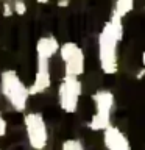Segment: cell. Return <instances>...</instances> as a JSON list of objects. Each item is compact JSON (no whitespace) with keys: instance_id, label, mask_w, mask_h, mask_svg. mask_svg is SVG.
Masks as SVG:
<instances>
[{"instance_id":"cell-1","label":"cell","mask_w":145,"mask_h":150,"mask_svg":"<svg viewBox=\"0 0 145 150\" xmlns=\"http://www.w3.org/2000/svg\"><path fill=\"white\" fill-rule=\"evenodd\" d=\"M123 39V19L111 13L109 19L98 33V63L103 74L115 75L119 70V44Z\"/></svg>"},{"instance_id":"cell-20","label":"cell","mask_w":145,"mask_h":150,"mask_svg":"<svg viewBox=\"0 0 145 150\" xmlns=\"http://www.w3.org/2000/svg\"><path fill=\"white\" fill-rule=\"evenodd\" d=\"M0 150H2V149H0Z\"/></svg>"},{"instance_id":"cell-11","label":"cell","mask_w":145,"mask_h":150,"mask_svg":"<svg viewBox=\"0 0 145 150\" xmlns=\"http://www.w3.org/2000/svg\"><path fill=\"white\" fill-rule=\"evenodd\" d=\"M61 150H86L83 141L78 138H69L61 142Z\"/></svg>"},{"instance_id":"cell-14","label":"cell","mask_w":145,"mask_h":150,"mask_svg":"<svg viewBox=\"0 0 145 150\" xmlns=\"http://www.w3.org/2000/svg\"><path fill=\"white\" fill-rule=\"evenodd\" d=\"M6 133H8V122L2 116V112H0V138L6 136Z\"/></svg>"},{"instance_id":"cell-3","label":"cell","mask_w":145,"mask_h":150,"mask_svg":"<svg viewBox=\"0 0 145 150\" xmlns=\"http://www.w3.org/2000/svg\"><path fill=\"white\" fill-rule=\"evenodd\" d=\"M94 114L87 122V128L92 131H103L111 125V116L115 105V97L109 89H98L92 94Z\"/></svg>"},{"instance_id":"cell-6","label":"cell","mask_w":145,"mask_h":150,"mask_svg":"<svg viewBox=\"0 0 145 150\" xmlns=\"http://www.w3.org/2000/svg\"><path fill=\"white\" fill-rule=\"evenodd\" d=\"M58 55L64 64V75L69 77H81L86 70V55L77 42L67 41L59 45Z\"/></svg>"},{"instance_id":"cell-8","label":"cell","mask_w":145,"mask_h":150,"mask_svg":"<svg viewBox=\"0 0 145 150\" xmlns=\"http://www.w3.org/2000/svg\"><path fill=\"white\" fill-rule=\"evenodd\" d=\"M103 144L106 150H131L128 136L112 124L103 130Z\"/></svg>"},{"instance_id":"cell-13","label":"cell","mask_w":145,"mask_h":150,"mask_svg":"<svg viewBox=\"0 0 145 150\" xmlns=\"http://www.w3.org/2000/svg\"><path fill=\"white\" fill-rule=\"evenodd\" d=\"M2 16L3 17H11L14 16V9H13V3L6 0V2H2Z\"/></svg>"},{"instance_id":"cell-9","label":"cell","mask_w":145,"mask_h":150,"mask_svg":"<svg viewBox=\"0 0 145 150\" xmlns=\"http://www.w3.org/2000/svg\"><path fill=\"white\" fill-rule=\"evenodd\" d=\"M59 41L55 36H42L36 41V58L51 59L55 55H58L59 50Z\"/></svg>"},{"instance_id":"cell-15","label":"cell","mask_w":145,"mask_h":150,"mask_svg":"<svg viewBox=\"0 0 145 150\" xmlns=\"http://www.w3.org/2000/svg\"><path fill=\"white\" fill-rule=\"evenodd\" d=\"M56 5H58L59 8H67L70 5V0H56Z\"/></svg>"},{"instance_id":"cell-4","label":"cell","mask_w":145,"mask_h":150,"mask_svg":"<svg viewBox=\"0 0 145 150\" xmlns=\"http://www.w3.org/2000/svg\"><path fill=\"white\" fill-rule=\"evenodd\" d=\"M23 128L28 145L33 150H45L50 141V130L45 117L37 111H25Z\"/></svg>"},{"instance_id":"cell-5","label":"cell","mask_w":145,"mask_h":150,"mask_svg":"<svg viewBox=\"0 0 145 150\" xmlns=\"http://www.w3.org/2000/svg\"><path fill=\"white\" fill-rule=\"evenodd\" d=\"M83 94V83L78 77L64 75L58 84V105L65 114H75L80 106V98Z\"/></svg>"},{"instance_id":"cell-2","label":"cell","mask_w":145,"mask_h":150,"mask_svg":"<svg viewBox=\"0 0 145 150\" xmlns=\"http://www.w3.org/2000/svg\"><path fill=\"white\" fill-rule=\"evenodd\" d=\"M0 94L16 112H25L30 100L28 86L14 69H6L0 74Z\"/></svg>"},{"instance_id":"cell-18","label":"cell","mask_w":145,"mask_h":150,"mask_svg":"<svg viewBox=\"0 0 145 150\" xmlns=\"http://www.w3.org/2000/svg\"><path fill=\"white\" fill-rule=\"evenodd\" d=\"M142 67H145V50L142 52Z\"/></svg>"},{"instance_id":"cell-17","label":"cell","mask_w":145,"mask_h":150,"mask_svg":"<svg viewBox=\"0 0 145 150\" xmlns=\"http://www.w3.org/2000/svg\"><path fill=\"white\" fill-rule=\"evenodd\" d=\"M50 0H36V3H39V5H47Z\"/></svg>"},{"instance_id":"cell-7","label":"cell","mask_w":145,"mask_h":150,"mask_svg":"<svg viewBox=\"0 0 145 150\" xmlns=\"http://www.w3.org/2000/svg\"><path fill=\"white\" fill-rule=\"evenodd\" d=\"M51 86V72H50V61L44 58H36V72L34 80L28 86L30 96H39L49 91Z\"/></svg>"},{"instance_id":"cell-10","label":"cell","mask_w":145,"mask_h":150,"mask_svg":"<svg viewBox=\"0 0 145 150\" xmlns=\"http://www.w3.org/2000/svg\"><path fill=\"white\" fill-rule=\"evenodd\" d=\"M133 9H134V0H115L112 13H115L117 16H120L123 19L125 16H128Z\"/></svg>"},{"instance_id":"cell-19","label":"cell","mask_w":145,"mask_h":150,"mask_svg":"<svg viewBox=\"0 0 145 150\" xmlns=\"http://www.w3.org/2000/svg\"><path fill=\"white\" fill-rule=\"evenodd\" d=\"M0 2H6V0H0Z\"/></svg>"},{"instance_id":"cell-16","label":"cell","mask_w":145,"mask_h":150,"mask_svg":"<svg viewBox=\"0 0 145 150\" xmlns=\"http://www.w3.org/2000/svg\"><path fill=\"white\" fill-rule=\"evenodd\" d=\"M145 77V67H142L140 70H137V74H136V78L137 80H142Z\"/></svg>"},{"instance_id":"cell-12","label":"cell","mask_w":145,"mask_h":150,"mask_svg":"<svg viewBox=\"0 0 145 150\" xmlns=\"http://www.w3.org/2000/svg\"><path fill=\"white\" fill-rule=\"evenodd\" d=\"M13 9H14V14L17 16H25L27 11H28V6H27V2L25 0H13Z\"/></svg>"}]
</instances>
